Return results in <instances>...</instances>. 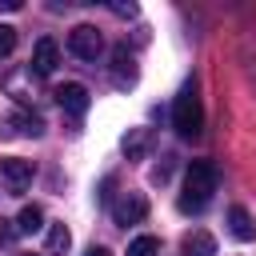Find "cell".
Instances as JSON below:
<instances>
[{"label": "cell", "mask_w": 256, "mask_h": 256, "mask_svg": "<svg viewBox=\"0 0 256 256\" xmlns=\"http://www.w3.org/2000/svg\"><path fill=\"white\" fill-rule=\"evenodd\" d=\"M216 164L212 160H192L188 172H184V196H180V212H200L212 192H216Z\"/></svg>", "instance_id": "1"}, {"label": "cell", "mask_w": 256, "mask_h": 256, "mask_svg": "<svg viewBox=\"0 0 256 256\" xmlns=\"http://www.w3.org/2000/svg\"><path fill=\"white\" fill-rule=\"evenodd\" d=\"M172 128L184 136V140H196L200 128H204V108H200V96H196V84H188L176 104H172Z\"/></svg>", "instance_id": "2"}, {"label": "cell", "mask_w": 256, "mask_h": 256, "mask_svg": "<svg viewBox=\"0 0 256 256\" xmlns=\"http://www.w3.org/2000/svg\"><path fill=\"white\" fill-rule=\"evenodd\" d=\"M68 52L80 56V60H96V56L104 52V36H100V28H96V24H76V28L68 32Z\"/></svg>", "instance_id": "3"}, {"label": "cell", "mask_w": 256, "mask_h": 256, "mask_svg": "<svg viewBox=\"0 0 256 256\" xmlns=\"http://www.w3.org/2000/svg\"><path fill=\"white\" fill-rule=\"evenodd\" d=\"M112 216H116V224H140V220L148 216V200H144L140 192H124V196L116 200Z\"/></svg>", "instance_id": "4"}, {"label": "cell", "mask_w": 256, "mask_h": 256, "mask_svg": "<svg viewBox=\"0 0 256 256\" xmlns=\"http://www.w3.org/2000/svg\"><path fill=\"white\" fill-rule=\"evenodd\" d=\"M56 64H60V48H56V40H36V48H32V72L36 76H52L56 72Z\"/></svg>", "instance_id": "5"}, {"label": "cell", "mask_w": 256, "mask_h": 256, "mask_svg": "<svg viewBox=\"0 0 256 256\" xmlns=\"http://www.w3.org/2000/svg\"><path fill=\"white\" fill-rule=\"evenodd\" d=\"M56 100H60V108L72 112V116H84V112H88V88H84V84H64V88H56Z\"/></svg>", "instance_id": "6"}, {"label": "cell", "mask_w": 256, "mask_h": 256, "mask_svg": "<svg viewBox=\"0 0 256 256\" xmlns=\"http://www.w3.org/2000/svg\"><path fill=\"white\" fill-rule=\"evenodd\" d=\"M32 172H36L32 160H20V156H4V160H0V176H4L12 188H24V184L32 180Z\"/></svg>", "instance_id": "7"}, {"label": "cell", "mask_w": 256, "mask_h": 256, "mask_svg": "<svg viewBox=\"0 0 256 256\" xmlns=\"http://www.w3.org/2000/svg\"><path fill=\"white\" fill-rule=\"evenodd\" d=\"M228 232H232V240H240V244H248V240H256V224H252V216L236 204V208H228Z\"/></svg>", "instance_id": "8"}, {"label": "cell", "mask_w": 256, "mask_h": 256, "mask_svg": "<svg viewBox=\"0 0 256 256\" xmlns=\"http://www.w3.org/2000/svg\"><path fill=\"white\" fill-rule=\"evenodd\" d=\"M112 72H116L120 84H124V80H136V60H132L128 44H116V48H112Z\"/></svg>", "instance_id": "9"}, {"label": "cell", "mask_w": 256, "mask_h": 256, "mask_svg": "<svg viewBox=\"0 0 256 256\" xmlns=\"http://www.w3.org/2000/svg\"><path fill=\"white\" fill-rule=\"evenodd\" d=\"M184 256H216V240L204 228H196V232L184 236Z\"/></svg>", "instance_id": "10"}, {"label": "cell", "mask_w": 256, "mask_h": 256, "mask_svg": "<svg viewBox=\"0 0 256 256\" xmlns=\"http://www.w3.org/2000/svg\"><path fill=\"white\" fill-rule=\"evenodd\" d=\"M148 148H152V132H148V128H132V132L124 136V152H128V160H140Z\"/></svg>", "instance_id": "11"}, {"label": "cell", "mask_w": 256, "mask_h": 256, "mask_svg": "<svg viewBox=\"0 0 256 256\" xmlns=\"http://www.w3.org/2000/svg\"><path fill=\"white\" fill-rule=\"evenodd\" d=\"M8 128H12V132H24V136H40V132H44V120H40L36 112H20V116L8 120Z\"/></svg>", "instance_id": "12"}, {"label": "cell", "mask_w": 256, "mask_h": 256, "mask_svg": "<svg viewBox=\"0 0 256 256\" xmlns=\"http://www.w3.org/2000/svg\"><path fill=\"white\" fill-rule=\"evenodd\" d=\"M16 228H20V232H40V228H44V212H40L36 204H24L20 216H16Z\"/></svg>", "instance_id": "13"}, {"label": "cell", "mask_w": 256, "mask_h": 256, "mask_svg": "<svg viewBox=\"0 0 256 256\" xmlns=\"http://www.w3.org/2000/svg\"><path fill=\"white\" fill-rule=\"evenodd\" d=\"M68 244H72L68 228H64V224H52V228H48V248H44V252H48V256H64Z\"/></svg>", "instance_id": "14"}, {"label": "cell", "mask_w": 256, "mask_h": 256, "mask_svg": "<svg viewBox=\"0 0 256 256\" xmlns=\"http://www.w3.org/2000/svg\"><path fill=\"white\" fill-rule=\"evenodd\" d=\"M128 256H160V240L156 236H136L128 244Z\"/></svg>", "instance_id": "15"}, {"label": "cell", "mask_w": 256, "mask_h": 256, "mask_svg": "<svg viewBox=\"0 0 256 256\" xmlns=\"http://www.w3.org/2000/svg\"><path fill=\"white\" fill-rule=\"evenodd\" d=\"M16 48V28L12 24H0V56H8Z\"/></svg>", "instance_id": "16"}, {"label": "cell", "mask_w": 256, "mask_h": 256, "mask_svg": "<svg viewBox=\"0 0 256 256\" xmlns=\"http://www.w3.org/2000/svg\"><path fill=\"white\" fill-rule=\"evenodd\" d=\"M20 236V228H16V220H0V244H12Z\"/></svg>", "instance_id": "17"}, {"label": "cell", "mask_w": 256, "mask_h": 256, "mask_svg": "<svg viewBox=\"0 0 256 256\" xmlns=\"http://www.w3.org/2000/svg\"><path fill=\"white\" fill-rule=\"evenodd\" d=\"M152 176H156V180H168V176H172V156H164V160L156 164V172H152Z\"/></svg>", "instance_id": "18"}, {"label": "cell", "mask_w": 256, "mask_h": 256, "mask_svg": "<svg viewBox=\"0 0 256 256\" xmlns=\"http://www.w3.org/2000/svg\"><path fill=\"white\" fill-rule=\"evenodd\" d=\"M116 16H136V4H112Z\"/></svg>", "instance_id": "19"}, {"label": "cell", "mask_w": 256, "mask_h": 256, "mask_svg": "<svg viewBox=\"0 0 256 256\" xmlns=\"http://www.w3.org/2000/svg\"><path fill=\"white\" fill-rule=\"evenodd\" d=\"M100 200H112V176H108V180L100 184Z\"/></svg>", "instance_id": "20"}, {"label": "cell", "mask_w": 256, "mask_h": 256, "mask_svg": "<svg viewBox=\"0 0 256 256\" xmlns=\"http://www.w3.org/2000/svg\"><path fill=\"white\" fill-rule=\"evenodd\" d=\"M84 256H112V252H108V248H96V244H92V248H88Z\"/></svg>", "instance_id": "21"}]
</instances>
